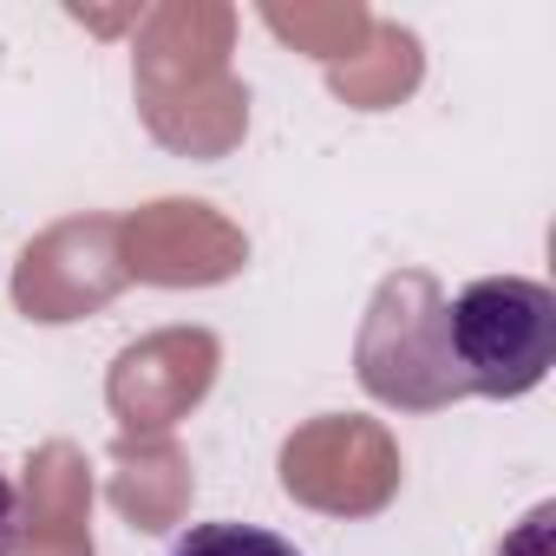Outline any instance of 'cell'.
<instances>
[{
	"label": "cell",
	"instance_id": "cell-1",
	"mask_svg": "<svg viewBox=\"0 0 556 556\" xmlns=\"http://www.w3.org/2000/svg\"><path fill=\"white\" fill-rule=\"evenodd\" d=\"M445 354L465 393L523 400L556 367V295L530 275H484L445 302Z\"/></svg>",
	"mask_w": 556,
	"mask_h": 556
},
{
	"label": "cell",
	"instance_id": "cell-2",
	"mask_svg": "<svg viewBox=\"0 0 556 556\" xmlns=\"http://www.w3.org/2000/svg\"><path fill=\"white\" fill-rule=\"evenodd\" d=\"M361 380L374 400L419 406V413L465 400L452 354H445V295L432 275L406 268L393 282H380L367 328H361Z\"/></svg>",
	"mask_w": 556,
	"mask_h": 556
},
{
	"label": "cell",
	"instance_id": "cell-3",
	"mask_svg": "<svg viewBox=\"0 0 556 556\" xmlns=\"http://www.w3.org/2000/svg\"><path fill=\"white\" fill-rule=\"evenodd\" d=\"M170 556H302L289 536H275L262 523H236V517H216V523H197L170 543Z\"/></svg>",
	"mask_w": 556,
	"mask_h": 556
},
{
	"label": "cell",
	"instance_id": "cell-4",
	"mask_svg": "<svg viewBox=\"0 0 556 556\" xmlns=\"http://www.w3.org/2000/svg\"><path fill=\"white\" fill-rule=\"evenodd\" d=\"M14 523H21V491H14L8 471H0V556H8V543H14Z\"/></svg>",
	"mask_w": 556,
	"mask_h": 556
}]
</instances>
